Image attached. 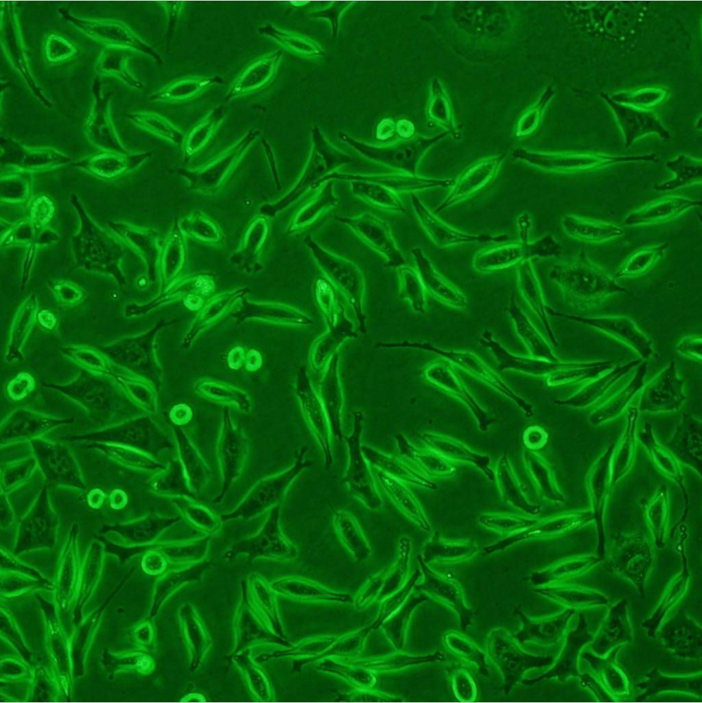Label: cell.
I'll use <instances>...</instances> for the list:
<instances>
[{
  "instance_id": "32",
  "label": "cell",
  "mask_w": 702,
  "mask_h": 703,
  "mask_svg": "<svg viewBox=\"0 0 702 703\" xmlns=\"http://www.w3.org/2000/svg\"><path fill=\"white\" fill-rule=\"evenodd\" d=\"M164 7L165 8L167 15L169 17V29H168V41L170 39L172 34L173 33L174 28L176 25L178 17L183 8L181 3L182 1H172V5H170V1H163Z\"/></svg>"
},
{
  "instance_id": "5",
  "label": "cell",
  "mask_w": 702,
  "mask_h": 703,
  "mask_svg": "<svg viewBox=\"0 0 702 703\" xmlns=\"http://www.w3.org/2000/svg\"><path fill=\"white\" fill-rule=\"evenodd\" d=\"M361 420L356 415L351 434L343 437L348 449V464L342 481L347 485L351 496L367 508L375 510L382 506V499L361 450Z\"/></svg>"
},
{
  "instance_id": "1",
  "label": "cell",
  "mask_w": 702,
  "mask_h": 703,
  "mask_svg": "<svg viewBox=\"0 0 702 703\" xmlns=\"http://www.w3.org/2000/svg\"><path fill=\"white\" fill-rule=\"evenodd\" d=\"M550 277L566 300L578 309L596 307L609 297L627 291L583 251L572 262L554 266Z\"/></svg>"
},
{
  "instance_id": "3",
  "label": "cell",
  "mask_w": 702,
  "mask_h": 703,
  "mask_svg": "<svg viewBox=\"0 0 702 703\" xmlns=\"http://www.w3.org/2000/svg\"><path fill=\"white\" fill-rule=\"evenodd\" d=\"M515 157L548 172L557 173H583L594 171L611 165L627 162L659 161L653 154L632 156H613L598 153L587 154H543L517 150Z\"/></svg>"
},
{
  "instance_id": "4",
  "label": "cell",
  "mask_w": 702,
  "mask_h": 703,
  "mask_svg": "<svg viewBox=\"0 0 702 703\" xmlns=\"http://www.w3.org/2000/svg\"><path fill=\"white\" fill-rule=\"evenodd\" d=\"M14 1H3L1 8V45L12 67L22 77L34 97L46 108L52 102L38 85L31 71L21 25Z\"/></svg>"
},
{
  "instance_id": "15",
  "label": "cell",
  "mask_w": 702,
  "mask_h": 703,
  "mask_svg": "<svg viewBox=\"0 0 702 703\" xmlns=\"http://www.w3.org/2000/svg\"><path fill=\"white\" fill-rule=\"evenodd\" d=\"M136 53L126 47H104L95 65L97 76L115 77L130 88L143 89V83L135 78L128 69L129 60Z\"/></svg>"
},
{
  "instance_id": "14",
  "label": "cell",
  "mask_w": 702,
  "mask_h": 703,
  "mask_svg": "<svg viewBox=\"0 0 702 703\" xmlns=\"http://www.w3.org/2000/svg\"><path fill=\"white\" fill-rule=\"evenodd\" d=\"M561 224L570 238L585 242H602L624 234L616 224L572 214L562 216Z\"/></svg>"
},
{
  "instance_id": "27",
  "label": "cell",
  "mask_w": 702,
  "mask_h": 703,
  "mask_svg": "<svg viewBox=\"0 0 702 703\" xmlns=\"http://www.w3.org/2000/svg\"><path fill=\"white\" fill-rule=\"evenodd\" d=\"M43 56L51 65L62 64L78 54L76 45L65 36L55 32L45 35L43 44Z\"/></svg>"
},
{
  "instance_id": "25",
  "label": "cell",
  "mask_w": 702,
  "mask_h": 703,
  "mask_svg": "<svg viewBox=\"0 0 702 703\" xmlns=\"http://www.w3.org/2000/svg\"><path fill=\"white\" fill-rule=\"evenodd\" d=\"M335 533L351 549L362 551L367 549L364 532L355 517L349 511L338 509L334 512Z\"/></svg>"
},
{
  "instance_id": "20",
  "label": "cell",
  "mask_w": 702,
  "mask_h": 703,
  "mask_svg": "<svg viewBox=\"0 0 702 703\" xmlns=\"http://www.w3.org/2000/svg\"><path fill=\"white\" fill-rule=\"evenodd\" d=\"M1 157L16 163L39 165L69 160L67 157L56 150L30 148L10 137H1Z\"/></svg>"
},
{
  "instance_id": "29",
  "label": "cell",
  "mask_w": 702,
  "mask_h": 703,
  "mask_svg": "<svg viewBox=\"0 0 702 703\" xmlns=\"http://www.w3.org/2000/svg\"><path fill=\"white\" fill-rule=\"evenodd\" d=\"M226 113L222 105L213 108L189 133L187 138L189 148L193 149L209 138L222 123Z\"/></svg>"
},
{
  "instance_id": "9",
  "label": "cell",
  "mask_w": 702,
  "mask_h": 703,
  "mask_svg": "<svg viewBox=\"0 0 702 703\" xmlns=\"http://www.w3.org/2000/svg\"><path fill=\"white\" fill-rule=\"evenodd\" d=\"M550 313L598 329L620 341L646 358L653 352L652 343L630 319L626 317L586 318L563 314L550 310Z\"/></svg>"
},
{
  "instance_id": "16",
  "label": "cell",
  "mask_w": 702,
  "mask_h": 703,
  "mask_svg": "<svg viewBox=\"0 0 702 703\" xmlns=\"http://www.w3.org/2000/svg\"><path fill=\"white\" fill-rule=\"evenodd\" d=\"M530 259L526 244L519 242L497 244L478 252L474 258L475 268L480 271H494Z\"/></svg>"
},
{
  "instance_id": "19",
  "label": "cell",
  "mask_w": 702,
  "mask_h": 703,
  "mask_svg": "<svg viewBox=\"0 0 702 703\" xmlns=\"http://www.w3.org/2000/svg\"><path fill=\"white\" fill-rule=\"evenodd\" d=\"M375 477L397 509L422 527L426 528L427 523L421 507L412 493L403 481L380 470L375 473Z\"/></svg>"
},
{
  "instance_id": "30",
  "label": "cell",
  "mask_w": 702,
  "mask_h": 703,
  "mask_svg": "<svg viewBox=\"0 0 702 703\" xmlns=\"http://www.w3.org/2000/svg\"><path fill=\"white\" fill-rule=\"evenodd\" d=\"M529 258L536 257L540 258L559 257L562 253V249L553 237L548 233L526 244Z\"/></svg>"
},
{
  "instance_id": "22",
  "label": "cell",
  "mask_w": 702,
  "mask_h": 703,
  "mask_svg": "<svg viewBox=\"0 0 702 703\" xmlns=\"http://www.w3.org/2000/svg\"><path fill=\"white\" fill-rule=\"evenodd\" d=\"M666 165L675 176L655 186L658 192L675 190L692 184L701 183L702 162L693 157L681 154L666 162Z\"/></svg>"
},
{
  "instance_id": "23",
  "label": "cell",
  "mask_w": 702,
  "mask_h": 703,
  "mask_svg": "<svg viewBox=\"0 0 702 703\" xmlns=\"http://www.w3.org/2000/svg\"><path fill=\"white\" fill-rule=\"evenodd\" d=\"M668 242L645 246L634 252L619 268L616 278L638 277L649 271L664 256Z\"/></svg>"
},
{
  "instance_id": "33",
  "label": "cell",
  "mask_w": 702,
  "mask_h": 703,
  "mask_svg": "<svg viewBox=\"0 0 702 703\" xmlns=\"http://www.w3.org/2000/svg\"><path fill=\"white\" fill-rule=\"evenodd\" d=\"M517 227L520 242L524 244H528L530 242L528 238L531 227V218L528 212H523L518 216Z\"/></svg>"
},
{
  "instance_id": "8",
  "label": "cell",
  "mask_w": 702,
  "mask_h": 703,
  "mask_svg": "<svg viewBox=\"0 0 702 703\" xmlns=\"http://www.w3.org/2000/svg\"><path fill=\"white\" fill-rule=\"evenodd\" d=\"M307 448H301L296 456V459L288 470L264 482L261 486L255 489L237 514L239 516H250L261 509H265L277 503L284 495L287 489L294 479L306 468L312 465L307 460Z\"/></svg>"
},
{
  "instance_id": "21",
  "label": "cell",
  "mask_w": 702,
  "mask_h": 703,
  "mask_svg": "<svg viewBox=\"0 0 702 703\" xmlns=\"http://www.w3.org/2000/svg\"><path fill=\"white\" fill-rule=\"evenodd\" d=\"M361 450L368 463L373 465L378 470L403 482L429 486L426 479L398 457L387 454L366 445H362Z\"/></svg>"
},
{
  "instance_id": "7",
  "label": "cell",
  "mask_w": 702,
  "mask_h": 703,
  "mask_svg": "<svg viewBox=\"0 0 702 703\" xmlns=\"http://www.w3.org/2000/svg\"><path fill=\"white\" fill-rule=\"evenodd\" d=\"M684 383L674 360L644 387L640 408L643 411H666L679 407L686 400Z\"/></svg>"
},
{
  "instance_id": "11",
  "label": "cell",
  "mask_w": 702,
  "mask_h": 703,
  "mask_svg": "<svg viewBox=\"0 0 702 703\" xmlns=\"http://www.w3.org/2000/svg\"><path fill=\"white\" fill-rule=\"evenodd\" d=\"M701 200H695L680 196H670L636 209L628 214L624 224L627 226L654 224L672 220L688 210L701 207Z\"/></svg>"
},
{
  "instance_id": "28",
  "label": "cell",
  "mask_w": 702,
  "mask_h": 703,
  "mask_svg": "<svg viewBox=\"0 0 702 703\" xmlns=\"http://www.w3.org/2000/svg\"><path fill=\"white\" fill-rule=\"evenodd\" d=\"M419 268L430 288L439 297L449 301H462L458 291L450 285L432 266L430 260L421 250L416 251Z\"/></svg>"
},
{
  "instance_id": "26",
  "label": "cell",
  "mask_w": 702,
  "mask_h": 703,
  "mask_svg": "<svg viewBox=\"0 0 702 703\" xmlns=\"http://www.w3.org/2000/svg\"><path fill=\"white\" fill-rule=\"evenodd\" d=\"M126 117L137 126L172 141H180L183 137L176 126L157 113L136 111L127 113Z\"/></svg>"
},
{
  "instance_id": "6",
  "label": "cell",
  "mask_w": 702,
  "mask_h": 703,
  "mask_svg": "<svg viewBox=\"0 0 702 703\" xmlns=\"http://www.w3.org/2000/svg\"><path fill=\"white\" fill-rule=\"evenodd\" d=\"M93 103L84 124V132L95 146L113 152L126 153L110 115L113 93L104 89L100 76H96L91 86Z\"/></svg>"
},
{
  "instance_id": "24",
  "label": "cell",
  "mask_w": 702,
  "mask_h": 703,
  "mask_svg": "<svg viewBox=\"0 0 702 703\" xmlns=\"http://www.w3.org/2000/svg\"><path fill=\"white\" fill-rule=\"evenodd\" d=\"M646 363H642L636 373L627 385L622 387L596 412V417L605 419L621 411L638 391L644 386Z\"/></svg>"
},
{
  "instance_id": "13",
  "label": "cell",
  "mask_w": 702,
  "mask_h": 703,
  "mask_svg": "<svg viewBox=\"0 0 702 703\" xmlns=\"http://www.w3.org/2000/svg\"><path fill=\"white\" fill-rule=\"evenodd\" d=\"M414 202L423 227L439 247L475 242H501L507 238L506 235H473L461 232L437 218L417 198H414Z\"/></svg>"
},
{
  "instance_id": "12",
  "label": "cell",
  "mask_w": 702,
  "mask_h": 703,
  "mask_svg": "<svg viewBox=\"0 0 702 703\" xmlns=\"http://www.w3.org/2000/svg\"><path fill=\"white\" fill-rule=\"evenodd\" d=\"M281 56V52L275 51L252 62L231 84L224 96V102L256 92L266 87L276 73Z\"/></svg>"
},
{
  "instance_id": "2",
  "label": "cell",
  "mask_w": 702,
  "mask_h": 703,
  "mask_svg": "<svg viewBox=\"0 0 702 703\" xmlns=\"http://www.w3.org/2000/svg\"><path fill=\"white\" fill-rule=\"evenodd\" d=\"M57 12L66 21L90 38L105 47L114 46L131 49L151 57L159 65H163V57L146 43L126 23L111 19L84 18L75 15L69 9L57 8Z\"/></svg>"
},
{
  "instance_id": "18",
  "label": "cell",
  "mask_w": 702,
  "mask_h": 703,
  "mask_svg": "<svg viewBox=\"0 0 702 703\" xmlns=\"http://www.w3.org/2000/svg\"><path fill=\"white\" fill-rule=\"evenodd\" d=\"M223 83L217 76L190 77L177 80L149 96L152 102H179L192 99L207 88Z\"/></svg>"
},
{
  "instance_id": "31",
  "label": "cell",
  "mask_w": 702,
  "mask_h": 703,
  "mask_svg": "<svg viewBox=\"0 0 702 703\" xmlns=\"http://www.w3.org/2000/svg\"><path fill=\"white\" fill-rule=\"evenodd\" d=\"M682 354L697 360H701V336H688L683 339L677 347Z\"/></svg>"
},
{
  "instance_id": "10",
  "label": "cell",
  "mask_w": 702,
  "mask_h": 703,
  "mask_svg": "<svg viewBox=\"0 0 702 703\" xmlns=\"http://www.w3.org/2000/svg\"><path fill=\"white\" fill-rule=\"evenodd\" d=\"M502 161V157H490L469 166L456 179L446 198L436 209L437 213L481 189L495 176Z\"/></svg>"
},
{
  "instance_id": "17",
  "label": "cell",
  "mask_w": 702,
  "mask_h": 703,
  "mask_svg": "<svg viewBox=\"0 0 702 703\" xmlns=\"http://www.w3.org/2000/svg\"><path fill=\"white\" fill-rule=\"evenodd\" d=\"M641 362V360H635L627 365L618 366L616 369L612 368L607 373L593 379V381L584 386L569 399L559 402V403L575 407H583L592 404L605 395V393L615 387L618 382H620L631 369Z\"/></svg>"
}]
</instances>
